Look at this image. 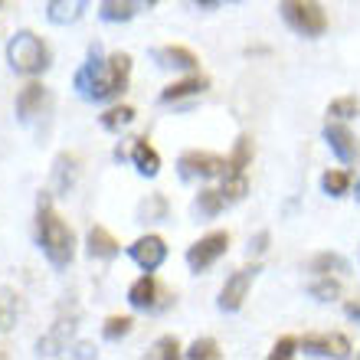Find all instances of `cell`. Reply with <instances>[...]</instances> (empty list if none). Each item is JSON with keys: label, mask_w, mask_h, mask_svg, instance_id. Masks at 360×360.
Instances as JSON below:
<instances>
[{"label": "cell", "mask_w": 360, "mask_h": 360, "mask_svg": "<svg viewBox=\"0 0 360 360\" xmlns=\"http://www.w3.org/2000/svg\"><path fill=\"white\" fill-rule=\"evenodd\" d=\"M131 79V56L128 53H112L105 59L102 46L89 49V59L76 72V92L86 102H112L128 89Z\"/></svg>", "instance_id": "obj_1"}, {"label": "cell", "mask_w": 360, "mask_h": 360, "mask_svg": "<svg viewBox=\"0 0 360 360\" xmlns=\"http://www.w3.org/2000/svg\"><path fill=\"white\" fill-rule=\"evenodd\" d=\"M37 243L43 249V256L56 269H66L72 262V256H76V236L63 223V217L53 210L49 193H39V203H37Z\"/></svg>", "instance_id": "obj_2"}, {"label": "cell", "mask_w": 360, "mask_h": 360, "mask_svg": "<svg viewBox=\"0 0 360 360\" xmlns=\"http://www.w3.org/2000/svg\"><path fill=\"white\" fill-rule=\"evenodd\" d=\"M7 63L13 72H20V76H39V72L49 69V49L37 33L20 30V33H13L7 43Z\"/></svg>", "instance_id": "obj_3"}, {"label": "cell", "mask_w": 360, "mask_h": 360, "mask_svg": "<svg viewBox=\"0 0 360 360\" xmlns=\"http://www.w3.org/2000/svg\"><path fill=\"white\" fill-rule=\"evenodd\" d=\"M282 20L298 33V37L318 39L328 30V13L318 0H282Z\"/></svg>", "instance_id": "obj_4"}, {"label": "cell", "mask_w": 360, "mask_h": 360, "mask_svg": "<svg viewBox=\"0 0 360 360\" xmlns=\"http://www.w3.org/2000/svg\"><path fill=\"white\" fill-rule=\"evenodd\" d=\"M229 249V233H223V229H217V233H207L203 239H197L193 246L187 249V266L190 272H207L213 262H217L219 256H226Z\"/></svg>", "instance_id": "obj_5"}, {"label": "cell", "mask_w": 360, "mask_h": 360, "mask_svg": "<svg viewBox=\"0 0 360 360\" xmlns=\"http://www.w3.org/2000/svg\"><path fill=\"white\" fill-rule=\"evenodd\" d=\"M177 167H180V177L184 180H213V177H223V174H226V161H223L219 154H210V151H187L177 161Z\"/></svg>", "instance_id": "obj_6"}, {"label": "cell", "mask_w": 360, "mask_h": 360, "mask_svg": "<svg viewBox=\"0 0 360 360\" xmlns=\"http://www.w3.org/2000/svg\"><path fill=\"white\" fill-rule=\"evenodd\" d=\"M167 302H171V295L158 285V278L151 272H144L128 288V304H131L134 311H161V308H167Z\"/></svg>", "instance_id": "obj_7"}, {"label": "cell", "mask_w": 360, "mask_h": 360, "mask_svg": "<svg viewBox=\"0 0 360 360\" xmlns=\"http://www.w3.org/2000/svg\"><path fill=\"white\" fill-rule=\"evenodd\" d=\"M259 275V266H246V269H239V272H233L226 278V285H223V292H219V311H239L243 308V302H246V295H249V285H252V278Z\"/></svg>", "instance_id": "obj_8"}, {"label": "cell", "mask_w": 360, "mask_h": 360, "mask_svg": "<svg viewBox=\"0 0 360 360\" xmlns=\"http://www.w3.org/2000/svg\"><path fill=\"white\" fill-rule=\"evenodd\" d=\"M324 141H328V148H331L334 154H338V161L354 164L360 158L357 138H354V131L341 122V118H331V122L324 124Z\"/></svg>", "instance_id": "obj_9"}, {"label": "cell", "mask_w": 360, "mask_h": 360, "mask_svg": "<svg viewBox=\"0 0 360 360\" xmlns=\"http://www.w3.org/2000/svg\"><path fill=\"white\" fill-rule=\"evenodd\" d=\"M128 256H131L144 272H154V269H161L164 259H167V243H164L161 236L148 233V236L134 239L131 246H128Z\"/></svg>", "instance_id": "obj_10"}, {"label": "cell", "mask_w": 360, "mask_h": 360, "mask_svg": "<svg viewBox=\"0 0 360 360\" xmlns=\"http://www.w3.org/2000/svg\"><path fill=\"white\" fill-rule=\"evenodd\" d=\"M302 351L311 357H347L351 341L344 334H308L302 341Z\"/></svg>", "instance_id": "obj_11"}, {"label": "cell", "mask_w": 360, "mask_h": 360, "mask_svg": "<svg viewBox=\"0 0 360 360\" xmlns=\"http://www.w3.org/2000/svg\"><path fill=\"white\" fill-rule=\"evenodd\" d=\"M151 59L161 69H174V72H197V66H200V59L193 56L187 46H161V49H151Z\"/></svg>", "instance_id": "obj_12"}, {"label": "cell", "mask_w": 360, "mask_h": 360, "mask_svg": "<svg viewBox=\"0 0 360 360\" xmlns=\"http://www.w3.org/2000/svg\"><path fill=\"white\" fill-rule=\"evenodd\" d=\"M86 252L92 259H105V262H108V259H115L122 252V246H118V239H115L105 226H92L86 236Z\"/></svg>", "instance_id": "obj_13"}, {"label": "cell", "mask_w": 360, "mask_h": 360, "mask_svg": "<svg viewBox=\"0 0 360 360\" xmlns=\"http://www.w3.org/2000/svg\"><path fill=\"white\" fill-rule=\"evenodd\" d=\"M89 0H49L46 4V17L49 23H56V27H69V23H76L82 13H86Z\"/></svg>", "instance_id": "obj_14"}, {"label": "cell", "mask_w": 360, "mask_h": 360, "mask_svg": "<svg viewBox=\"0 0 360 360\" xmlns=\"http://www.w3.org/2000/svg\"><path fill=\"white\" fill-rule=\"evenodd\" d=\"M131 164L138 167V174H141V177H158V174H161V154L154 151L148 138H138V141H134Z\"/></svg>", "instance_id": "obj_15"}, {"label": "cell", "mask_w": 360, "mask_h": 360, "mask_svg": "<svg viewBox=\"0 0 360 360\" xmlns=\"http://www.w3.org/2000/svg\"><path fill=\"white\" fill-rule=\"evenodd\" d=\"M43 98H46V89L39 86V82H27V86L20 89L17 95V118L23 124L33 122V115L43 108Z\"/></svg>", "instance_id": "obj_16"}, {"label": "cell", "mask_w": 360, "mask_h": 360, "mask_svg": "<svg viewBox=\"0 0 360 360\" xmlns=\"http://www.w3.org/2000/svg\"><path fill=\"white\" fill-rule=\"evenodd\" d=\"M210 89V79L207 76H197V72H190L187 79H180V82H171V86L161 92V102H180V98H187V95H200Z\"/></svg>", "instance_id": "obj_17"}, {"label": "cell", "mask_w": 360, "mask_h": 360, "mask_svg": "<svg viewBox=\"0 0 360 360\" xmlns=\"http://www.w3.org/2000/svg\"><path fill=\"white\" fill-rule=\"evenodd\" d=\"M138 13V0H102L98 4V17L105 23H128Z\"/></svg>", "instance_id": "obj_18"}, {"label": "cell", "mask_w": 360, "mask_h": 360, "mask_svg": "<svg viewBox=\"0 0 360 360\" xmlns=\"http://www.w3.org/2000/svg\"><path fill=\"white\" fill-rule=\"evenodd\" d=\"M226 207L229 203H226V197H223V190H200V197L193 200V213H197L200 219L219 217Z\"/></svg>", "instance_id": "obj_19"}, {"label": "cell", "mask_w": 360, "mask_h": 360, "mask_svg": "<svg viewBox=\"0 0 360 360\" xmlns=\"http://www.w3.org/2000/svg\"><path fill=\"white\" fill-rule=\"evenodd\" d=\"M252 154H256L252 138H249V134H239L236 148H233V154L226 158V174H246V167L252 164Z\"/></svg>", "instance_id": "obj_20"}, {"label": "cell", "mask_w": 360, "mask_h": 360, "mask_svg": "<svg viewBox=\"0 0 360 360\" xmlns=\"http://www.w3.org/2000/svg\"><path fill=\"white\" fill-rule=\"evenodd\" d=\"M161 219H167V200L161 193H151L138 203V223H161Z\"/></svg>", "instance_id": "obj_21"}, {"label": "cell", "mask_w": 360, "mask_h": 360, "mask_svg": "<svg viewBox=\"0 0 360 360\" xmlns=\"http://www.w3.org/2000/svg\"><path fill=\"white\" fill-rule=\"evenodd\" d=\"M311 272H318V275H344V272H351V266H347V259L338 256V252H321V256L311 259Z\"/></svg>", "instance_id": "obj_22"}, {"label": "cell", "mask_w": 360, "mask_h": 360, "mask_svg": "<svg viewBox=\"0 0 360 360\" xmlns=\"http://www.w3.org/2000/svg\"><path fill=\"white\" fill-rule=\"evenodd\" d=\"M72 180H76V158L59 154V158H56V171H53V184H56L59 193H69Z\"/></svg>", "instance_id": "obj_23"}, {"label": "cell", "mask_w": 360, "mask_h": 360, "mask_svg": "<svg viewBox=\"0 0 360 360\" xmlns=\"http://www.w3.org/2000/svg\"><path fill=\"white\" fill-rule=\"evenodd\" d=\"M131 122H134V108H131V105H115V108H108V112L102 115V128H105V131H122V128H128Z\"/></svg>", "instance_id": "obj_24"}, {"label": "cell", "mask_w": 360, "mask_h": 360, "mask_svg": "<svg viewBox=\"0 0 360 360\" xmlns=\"http://www.w3.org/2000/svg\"><path fill=\"white\" fill-rule=\"evenodd\" d=\"M134 328V321L128 318V314H112V318H105L102 324V338L105 341H122V338H128Z\"/></svg>", "instance_id": "obj_25"}, {"label": "cell", "mask_w": 360, "mask_h": 360, "mask_svg": "<svg viewBox=\"0 0 360 360\" xmlns=\"http://www.w3.org/2000/svg\"><path fill=\"white\" fill-rule=\"evenodd\" d=\"M321 190L328 197H344L351 190V174L347 171H328L321 177Z\"/></svg>", "instance_id": "obj_26"}, {"label": "cell", "mask_w": 360, "mask_h": 360, "mask_svg": "<svg viewBox=\"0 0 360 360\" xmlns=\"http://www.w3.org/2000/svg\"><path fill=\"white\" fill-rule=\"evenodd\" d=\"M308 295H311V298H318V302H334V298L341 295V282H338V278H331V275H321V278L308 288Z\"/></svg>", "instance_id": "obj_27"}, {"label": "cell", "mask_w": 360, "mask_h": 360, "mask_svg": "<svg viewBox=\"0 0 360 360\" xmlns=\"http://www.w3.org/2000/svg\"><path fill=\"white\" fill-rule=\"evenodd\" d=\"M328 115H331V118H341V122H347V118L360 115V98H357V95H344V98H334V102L328 105Z\"/></svg>", "instance_id": "obj_28"}, {"label": "cell", "mask_w": 360, "mask_h": 360, "mask_svg": "<svg viewBox=\"0 0 360 360\" xmlns=\"http://www.w3.org/2000/svg\"><path fill=\"white\" fill-rule=\"evenodd\" d=\"M219 190H223L226 203H239V200L246 197V190H249L246 174H226V184H223Z\"/></svg>", "instance_id": "obj_29"}, {"label": "cell", "mask_w": 360, "mask_h": 360, "mask_svg": "<svg viewBox=\"0 0 360 360\" xmlns=\"http://www.w3.org/2000/svg\"><path fill=\"white\" fill-rule=\"evenodd\" d=\"M187 357H190V360H219L223 354H219V344L213 341V338H200V341L190 344Z\"/></svg>", "instance_id": "obj_30"}, {"label": "cell", "mask_w": 360, "mask_h": 360, "mask_svg": "<svg viewBox=\"0 0 360 360\" xmlns=\"http://www.w3.org/2000/svg\"><path fill=\"white\" fill-rule=\"evenodd\" d=\"M177 354H180V341L174 338V334H167V338H161V341L148 351V357L151 360H174Z\"/></svg>", "instance_id": "obj_31"}, {"label": "cell", "mask_w": 360, "mask_h": 360, "mask_svg": "<svg viewBox=\"0 0 360 360\" xmlns=\"http://www.w3.org/2000/svg\"><path fill=\"white\" fill-rule=\"evenodd\" d=\"M298 347H302V344L295 341V338H282V341H275V347H272V354H269V357L272 360H288V357H295V354H298Z\"/></svg>", "instance_id": "obj_32"}, {"label": "cell", "mask_w": 360, "mask_h": 360, "mask_svg": "<svg viewBox=\"0 0 360 360\" xmlns=\"http://www.w3.org/2000/svg\"><path fill=\"white\" fill-rule=\"evenodd\" d=\"M266 243H269V233H259V236L249 243V256H259V252H266Z\"/></svg>", "instance_id": "obj_33"}, {"label": "cell", "mask_w": 360, "mask_h": 360, "mask_svg": "<svg viewBox=\"0 0 360 360\" xmlns=\"http://www.w3.org/2000/svg\"><path fill=\"white\" fill-rule=\"evenodd\" d=\"M344 311H347V318H351V321L360 324V298H354V302L344 304Z\"/></svg>", "instance_id": "obj_34"}, {"label": "cell", "mask_w": 360, "mask_h": 360, "mask_svg": "<svg viewBox=\"0 0 360 360\" xmlns=\"http://www.w3.org/2000/svg\"><path fill=\"white\" fill-rule=\"evenodd\" d=\"M193 4H197V7H203V10H210V7H217L219 0H193Z\"/></svg>", "instance_id": "obj_35"}, {"label": "cell", "mask_w": 360, "mask_h": 360, "mask_svg": "<svg viewBox=\"0 0 360 360\" xmlns=\"http://www.w3.org/2000/svg\"><path fill=\"white\" fill-rule=\"evenodd\" d=\"M354 197H357V203H360V177H357V193H354Z\"/></svg>", "instance_id": "obj_36"}, {"label": "cell", "mask_w": 360, "mask_h": 360, "mask_svg": "<svg viewBox=\"0 0 360 360\" xmlns=\"http://www.w3.org/2000/svg\"><path fill=\"white\" fill-rule=\"evenodd\" d=\"M226 4H246V0H226Z\"/></svg>", "instance_id": "obj_37"}, {"label": "cell", "mask_w": 360, "mask_h": 360, "mask_svg": "<svg viewBox=\"0 0 360 360\" xmlns=\"http://www.w3.org/2000/svg\"><path fill=\"white\" fill-rule=\"evenodd\" d=\"M144 4H158V0H144Z\"/></svg>", "instance_id": "obj_38"}]
</instances>
